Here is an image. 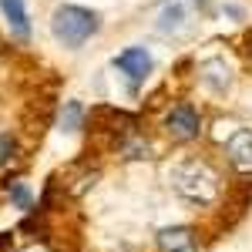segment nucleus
<instances>
[{"label":"nucleus","instance_id":"nucleus-8","mask_svg":"<svg viewBox=\"0 0 252 252\" xmlns=\"http://www.w3.org/2000/svg\"><path fill=\"white\" fill-rule=\"evenodd\" d=\"M0 10H3V17L10 20V27L17 31L20 40L31 37V24H27V7H24V0H0Z\"/></svg>","mask_w":252,"mask_h":252},{"label":"nucleus","instance_id":"nucleus-3","mask_svg":"<svg viewBox=\"0 0 252 252\" xmlns=\"http://www.w3.org/2000/svg\"><path fill=\"white\" fill-rule=\"evenodd\" d=\"M165 131L175 138V141H192V138H198V131H202V118H198V111H195L192 104H175L172 111L165 115Z\"/></svg>","mask_w":252,"mask_h":252},{"label":"nucleus","instance_id":"nucleus-13","mask_svg":"<svg viewBox=\"0 0 252 252\" xmlns=\"http://www.w3.org/2000/svg\"><path fill=\"white\" fill-rule=\"evenodd\" d=\"M24 252H47V249H44V246H27Z\"/></svg>","mask_w":252,"mask_h":252},{"label":"nucleus","instance_id":"nucleus-1","mask_svg":"<svg viewBox=\"0 0 252 252\" xmlns=\"http://www.w3.org/2000/svg\"><path fill=\"white\" fill-rule=\"evenodd\" d=\"M172 189L192 205H212L222 195V178L205 158H182L168 168Z\"/></svg>","mask_w":252,"mask_h":252},{"label":"nucleus","instance_id":"nucleus-6","mask_svg":"<svg viewBox=\"0 0 252 252\" xmlns=\"http://www.w3.org/2000/svg\"><path fill=\"white\" fill-rule=\"evenodd\" d=\"M155 242L158 252H198L192 225H165V229H158Z\"/></svg>","mask_w":252,"mask_h":252},{"label":"nucleus","instance_id":"nucleus-11","mask_svg":"<svg viewBox=\"0 0 252 252\" xmlns=\"http://www.w3.org/2000/svg\"><path fill=\"white\" fill-rule=\"evenodd\" d=\"M7 192H10V202H14L17 209H24V212H31V209H34L31 189H27L24 182H10V185H7Z\"/></svg>","mask_w":252,"mask_h":252},{"label":"nucleus","instance_id":"nucleus-12","mask_svg":"<svg viewBox=\"0 0 252 252\" xmlns=\"http://www.w3.org/2000/svg\"><path fill=\"white\" fill-rule=\"evenodd\" d=\"M14 155H17V141L10 135H0V165L14 161Z\"/></svg>","mask_w":252,"mask_h":252},{"label":"nucleus","instance_id":"nucleus-5","mask_svg":"<svg viewBox=\"0 0 252 252\" xmlns=\"http://www.w3.org/2000/svg\"><path fill=\"white\" fill-rule=\"evenodd\" d=\"M198 81L212 91V94H225L232 88V61L225 58H209L198 64Z\"/></svg>","mask_w":252,"mask_h":252},{"label":"nucleus","instance_id":"nucleus-2","mask_svg":"<svg viewBox=\"0 0 252 252\" xmlns=\"http://www.w3.org/2000/svg\"><path fill=\"white\" fill-rule=\"evenodd\" d=\"M101 20H97L94 10L88 7H74V3H64L54 10L51 17V34L64 44V47H81L88 37H94Z\"/></svg>","mask_w":252,"mask_h":252},{"label":"nucleus","instance_id":"nucleus-9","mask_svg":"<svg viewBox=\"0 0 252 252\" xmlns=\"http://www.w3.org/2000/svg\"><path fill=\"white\" fill-rule=\"evenodd\" d=\"M182 20H185V7H182V3H168V7L161 10L158 31H161V34H175V31H182Z\"/></svg>","mask_w":252,"mask_h":252},{"label":"nucleus","instance_id":"nucleus-4","mask_svg":"<svg viewBox=\"0 0 252 252\" xmlns=\"http://www.w3.org/2000/svg\"><path fill=\"white\" fill-rule=\"evenodd\" d=\"M115 67L128 78L131 88H138L141 81L152 74V54H148L145 47H128V51H121L115 58Z\"/></svg>","mask_w":252,"mask_h":252},{"label":"nucleus","instance_id":"nucleus-7","mask_svg":"<svg viewBox=\"0 0 252 252\" xmlns=\"http://www.w3.org/2000/svg\"><path fill=\"white\" fill-rule=\"evenodd\" d=\"M225 158L235 172L252 175V131L249 128H239L232 131V138L225 141Z\"/></svg>","mask_w":252,"mask_h":252},{"label":"nucleus","instance_id":"nucleus-10","mask_svg":"<svg viewBox=\"0 0 252 252\" xmlns=\"http://www.w3.org/2000/svg\"><path fill=\"white\" fill-rule=\"evenodd\" d=\"M81 118H84V108H81L78 101H67L64 111H61V128H64V131H78Z\"/></svg>","mask_w":252,"mask_h":252}]
</instances>
